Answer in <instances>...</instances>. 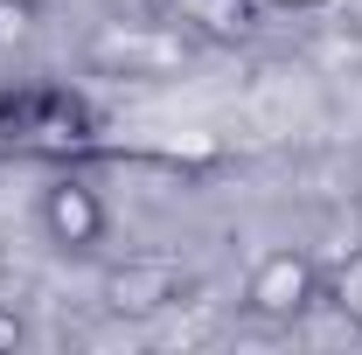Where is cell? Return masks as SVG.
<instances>
[{
    "instance_id": "5",
    "label": "cell",
    "mask_w": 362,
    "mask_h": 355,
    "mask_svg": "<svg viewBox=\"0 0 362 355\" xmlns=\"http://www.w3.org/2000/svg\"><path fill=\"white\" fill-rule=\"evenodd\" d=\"M35 35V0H0V49H21Z\"/></svg>"
},
{
    "instance_id": "7",
    "label": "cell",
    "mask_w": 362,
    "mask_h": 355,
    "mask_svg": "<svg viewBox=\"0 0 362 355\" xmlns=\"http://www.w3.org/2000/svg\"><path fill=\"white\" fill-rule=\"evenodd\" d=\"M265 7H320V0H265Z\"/></svg>"
},
{
    "instance_id": "1",
    "label": "cell",
    "mask_w": 362,
    "mask_h": 355,
    "mask_svg": "<svg viewBox=\"0 0 362 355\" xmlns=\"http://www.w3.org/2000/svg\"><path fill=\"white\" fill-rule=\"evenodd\" d=\"M244 300L265 320H300L320 300V258H307V251H265L251 265V279H244Z\"/></svg>"
},
{
    "instance_id": "6",
    "label": "cell",
    "mask_w": 362,
    "mask_h": 355,
    "mask_svg": "<svg viewBox=\"0 0 362 355\" xmlns=\"http://www.w3.org/2000/svg\"><path fill=\"white\" fill-rule=\"evenodd\" d=\"M14 342H21V320H14V313H0V349H14Z\"/></svg>"
},
{
    "instance_id": "2",
    "label": "cell",
    "mask_w": 362,
    "mask_h": 355,
    "mask_svg": "<svg viewBox=\"0 0 362 355\" xmlns=\"http://www.w3.org/2000/svg\"><path fill=\"white\" fill-rule=\"evenodd\" d=\"M42 230L63 244V251H90V244L105 237V202H98V188L56 181V188L42 195Z\"/></svg>"
},
{
    "instance_id": "3",
    "label": "cell",
    "mask_w": 362,
    "mask_h": 355,
    "mask_svg": "<svg viewBox=\"0 0 362 355\" xmlns=\"http://www.w3.org/2000/svg\"><path fill=\"white\" fill-rule=\"evenodd\" d=\"M188 28H202V35H216V42H237L251 21H258V7L265 0H168Z\"/></svg>"
},
{
    "instance_id": "4",
    "label": "cell",
    "mask_w": 362,
    "mask_h": 355,
    "mask_svg": "<svg viewBox=\"0 0 362 355\" xmlns=\"http://www.w3.org/2000/svg\"><path fill=\"white\" fill-rule=\"evenodd\" d=\"M320 300L341 313V320L362 327V244H349L334 265H320Z\"/></svg>"
}]
</instances>
